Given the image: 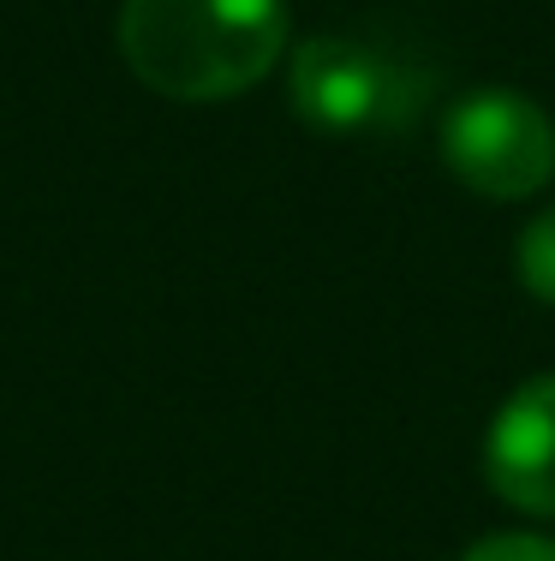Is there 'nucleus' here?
<instances>
[{
  "label": "nucleus",
  "instance_id": "obj_2",
  "mask_svg": "<svg viewBox=\"0 0 555 561\" xmlns=\"http://www.w3.org/2000/svg\"><path fill=\"white\" fill-rule=\"evenodd\" d=\"M436 84V66L413 43L365 31H323L287 66L293 114L323 138H401L425 119Z\"/></svg>",
  "mask_w": 555,
  "mask_h": 561
},
{
  "label": "nucleus",
  "instance_id": "obj_1",
  "mask_svg": "<svg viewBox=\"0 0 555 561\" xmlns=\"http://www.w3.org/2000/svg\"><path fill=\"white\" fill-rule=\"evenodd\" d=\"M120 55L167 102H228L287 55L281 0H126Z\"/></svg>",
  "mask_w": 555,
  "mask_h": 561
},
{
  "label": "nucleus",
  "instance_id": "obj_5",
  "mask_svg": "<svg viewBox=\"0 0 555 561\" xmlns=\"http://www.w3.org/2000/svg\"><path fill=\"white\" fill-rule=\"evenodd\" d=\"M513 270H520V280H525V293H532V299L555 305V204L544 209V216H532V221L520 227Z\"/></svg>",
  "mask_w": 555,
  "mask_h": 561
},
{
  "label": "nucleus",
  "instance_id": "obj_6",
  "mask_svg": "<svg viewBox=\"0 0 555 561\" xmlns=\"http://www.w3.org/2000/svg\"><path fill=\"white\" fill-rule=\"evenodd\" d=\"M460 561H555V538L550 531H496V538H478Z\"/></svg>",
  "mask_w": 555,
  "mask_h": 561
},
{
  "label": "nucleus",
  "instance_id": "obj_4",
  "mask_svg": "<svg viewBox=\"0 0 555 561\" xmlns=\"http://www.w3.org/2000/svg\"><path fill=\"white\" fill-rule=\"evenodd\" d=\"M484 484L532 519H555V370L525 377L484 436Z\"/></svg>",
  "mask_w": 555,
  "mask_h": 561
},
{
  "label": "nucleus",
  "instance_id": "obj_3",
  "mask_svg": "<svg viewBox=\"0 0 555 561\" xmlns=\"http://www.w3.org/2000/svg\"><path fill=\"white\" fill-rule=\"evenodd\" d=\"M436 150L466 192L520 204L555 180V119L525 90L478 84L442 114Z\"/></svg>",
  "mask_w": 555,
  "mask_h": 561
}]
</instances>
